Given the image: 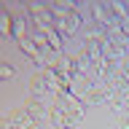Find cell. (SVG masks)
<instances>
[{
  "mask_svg": "<svg viewBox=\"0 0 129 129\" xmlns=\"http://www.w3.org/2000/svg\"><path fill=\"white\" fill-rule=\"evenodd\" d=\"M19 51H24V54L30 56V59H32V62H35V64H40V67H46V62H43V54H40V51H38V46H35V43H32L30 38L19 40Z\"/></svg>",
  "mask_w": 129,
  "mask_h": 129,
  "instance_id": "obj_7",
  "label": "cell"
},
{
  "mask_svg": "<svg viewBox=\"0 0 129 129\" xmlns=\"http://www.w3.org/2000/svg\"><path fill=\"white\" fill-rule=\"evenodd\" d=\"M48 116H51V121H54L59 129H67V126H75L81 118H83V113L78 110H62V108H48Z\"/></svg>",
  "mask_w": 129,
  "mask_h": 129,
  "instance_id": "obj_1",
  "label": "cell"
},
{
  "mask_svg": "<svg viewBox=\"0 0 129 129\" xmlns=\"http://www.w3.org/2000/svg\"><path fill=\"white\" fill-rule=\"evenodd\" d=\"M30 86H32V91H35L32 97H38V100H40V94H43V91H48V81H46V75H43V73H35V75H32V81H30Z\"/></svg>",
  "mask_w": 129,
  "mask_h": 129,
  "instance_id": "obj_8",
  "label": "cell"
},
{
  "mask_svg": "<svg viewBox=\"0 0 129 129\" xmlns=\"http://www.w3.org/2000/svg\"><path fill=\"white\" fill-rule=\"evenodd\" d=\"M14 75H16V70L11 67V64H8V62H0V81H3V78H14Z\"/></svg>",
  "mask_w": 129,
  "mask_h": 129,
  "instance_id": "obj_10",
  "label": "cell"
},
{
  "mask_svg": "<svg viewBox=\"0 0 129 129\" xmlns=\"http://www.w3.org/2000/svg\"><path fill=\"white\" fill-rule=\"evenodd\" d=\"M89 11H91V16H94V24H100V27H108V24L116 19V16L110 14V8H108V3H91L89 6Z\"/></svg>",
  "mask_w": 129,
  "mask_h": 129,
  "instance_id": "obj_2",
  "label": "cell"
},
{
  "mask_svg": "<svg viewBox=\"0 0 129 129\" xmlns=\"http://www.w3.org/2000/svg\"><path fill=\"white\" fill-rule=\"evenodd\" d=\"M22 108L27 110V116H32V118H38V121L48 113V110H46V105H43V100H38V97H27Z\"/></svg>",
  "mask_w": 129,
  "mask_h": 129,
  "instance_id": "obj_6",
  "label": "cell"
},
{
  "mask_svg": "<svg viewBox=\"0 0 129 129\" xmlns=\"http://www.w3.org/2000/svg\"><path fill=\"white\" fill-rule=\"evenodd\" d=\"M110 97H113L110 89L102 86V83H97V86H91L86 94H83V102H86V105H97V102H108Z\"/></svg>",
  "mask_w": 129,
  "mask_h": 129,
  "instance_id": "obj_5",
  "label": "cell"
},
{
  "mask_svg": "<svg viewBox=\"0 0 129 129\" xmlns=\"http://www.w3.org/2000/svg\"><path fill=\"white\" fill-rule=\"evenodd\" d=\"M8 118L16 124V129H40V121L32 118V116H27V110H24V108H16Z\"/></svg>",
  "mask_w": 129,
  "mask_h": 129,
  "instance_id": "obj_4",
  "label": "cell"
},
{
  "mask_svg": "<svg viewBox=\"0 0 129 129\" xmlns=\"http://www.w3.org/2000/svg\"><path fill=\"white\" fill-rule=\"evenodd\" d=\"M108 8H110V14L118 19L124 35L129 38V6H124V3H118V0H110V3H108Z\"/></svg>",
  "mask_w": 129,
  "mask_h": 129,
  "instance_id": "obj_3",
  "label": "cell"
},
{
  "mask_svg": "<svg viewBox=\"0 0 129 129\" xmlns=\"http://www.w3.org/2000/svg\"><path fill=\"white\" fill-rule=\"evenodd\" d=\"M0 129H16V124L11 118H0Z\"/></svg>",
  "mask_w": 129,
  "mask_h": 129,
  "instance_id": "obj_11",
  "label": "cell"
},
{
  "mask_svg": "<svg viewBox=\"0 0 129 129\" xmlns=\"http://www.w3.org/2000/svg\"><path fill=\"white\" fill-rule=\"evenodd\" d=\"M30 40L35 43V46H38V51H40V54L51 48V46H48V38H46V32H43V30H35V32H30Z\"/></svg>",
  "mask_w": 129,
  "mask_h": 129,
  "instance_id": "obj_9",
  "label": "cell"
}]
</instances>
